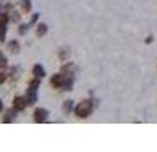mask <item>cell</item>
Instances as JSON below:
<instances>
[{
  "label": "cell",
  "mask_w": 157,
  "mask_h": 152,
  "mask_svg": "<svg viewBox=\"0 0 157 152\" xmlns=\"http://www.w3.org/2000/svg\"><path fill=\"white\" fill-rule=\"evenodd\" d=\"M97 108V99H92V97H86L83 101H79L74 108V115L78 119H88V117L94 113V110Z\"/></svg>",
  "instance_id": "cell-1"
},
{
  "label": "cell",
  "mask_w": 157,
  "mask_h": 152,
  "mask_svg": "<svg viewBox=\"0 0 157 152\" xmlns=\"http://www.w3.org/2000/svg\"><path fill=\"white\" fill-rule=\"evenodd\" d=\"M65 80H67V74H65L64 71H60V72L53 74V76L50 78V85H51L53 88H58V90H62V87H64Z\"/></svg>",
  "instance_id": "cell-2"
},
{
  "label": "cell",
  "mask_w": 157,
  "mask_h": 152,
  "mask_svg": "<svg viewBox=\"0 0 157 152\" xmlns=\"http://www.w3.org/2000/svg\"><path fill=\"white\" fill-rule=\"evenodd\" d=\"M13 106L21 113V111H25V110L29 108V103H27V99H25V95H14V99H13Z\"/></svg>",
  "instance_id": "cell-3"
},
{
  "label": "cell",
  "mask_w": 157,
  "mask_h": 152,
  "mask_svg": "<svg viewBox=\"0 0 157 152\" xmlns=\"http://www.w3.org/2000/svg\"><path fill=\"white\" fill-rule=\"evenodd\" d=\"M48 117H50V111L46 108H36L34 110V122H46L48 120Z\"/></svg>",
  "instance_id": "cell-4"
},
{
  "label": "cell",
  "mask_w": 157,
  "mask_h": 152,
  "mask_svg": "<svg viewBox=\"0 0 157 152\" xmlns=\"http://www.w3.org/2000/svg\"><path fill=\"white\" fill-rule=\"evenodd\" d=\"M20 111L14 108V106H11V108H7V110H4V117H2V122L4 124H11L13 120L16 119V115H18Z\"/></svg>",
  "instance_id": "cell-5"
},
{
  "label": "cell",
  "mask_w": 157,
  "mask_h": 152,
  "mask_svg": "<svg viewBox=\"0 0 157 152\" xmlns=\"http://www.w3.org/2000/svg\"><path fill=\"white\" fill-rule=\"evenodd\" d=\"M25 99H27V103H29V106H34L37 101H39V95H37V90H34V88H29L27 87V92H25Z\"/></svg>",
  "instance_id": "cell-6"
},
{
  "label": "cell",
  "mask_w": 157,
  "mask_h": 152,
  "mask_svg": "<svg viewBox=\"0 0 157 152\" xmlns=\"http://www.w3.org/2000/svg\"><path fill=\"white\" fill-rule=\"evenodd\" d=\"M6 44H7V51L11 53V55H18L20 50H21V44H20V41H16V39L6 41Z\"/></svg>",
  "instance_id": "cell-7"
},
{
  "label": "cell",
  "mask_w": 157,
  "mask_h": 152,
  "mask_svg": "<svg viewBox=\"0 0 157 152\" xmlns=\"http://www.w3.org/2000/svg\"><path fill=\"white\" fill-rule=\"evenodd\" d=\"M7 76H9V80L11 81L20 80V76H21V67H20V65H13V67H9Z\"/></svg>",
  "instance_id": "cell-8"
},
{
  "label": "cell",
  "mask_w": 157,
  "mask_h": 152,
  "mask_svg": "<svg viewBox=\"0 0 157 152\" xmlns=\"http://www.w3.org/2000/svg\"><path fill=\"white\" fill-rule=\"evenodd\" d=\"M74 108H76V104H74L72 99H65V101L62 103V113H64V115L74 113Z\"/></svg>",
  "instance_id": "cell-9"
},
{
  "label": "cell",
  "mask_w": 157,
  "mask_h": 152,
  "mask_svg": "<svg viewBox=\"0 0 157 152\" xmlns=\"http://www.w3.org/2000/svg\"><path fill=\"white\" fill-rule=\"evenodd\" d=\"M32 76H36V78H41V80H43L44 76H46V69H44V65L34 64V67H32Z\"/></svg>",
  "instance_id": "cell-10"
},
{
  "label": "cell",
  "mask_w": 157,
  "mask_h": 152,
  "mask_svg": "<svg viewBox=\"0 0 157 152\" xmlns=\"http://www.w3.org/2000/svg\"><path fill=\"white\" fill-rule=\"evenodd\" d=\"M57 55H58V60L64 64V62H67V60H69V57H71V51H69V48H67V46H64V48H60V50H58Z\"/></svg>",
  "instance_id": "cell-11"
},
{
  "label": "cell",
  "mask_w": 157,
  "mask_h": 152,
  "mask_svg": "<svg viewBox=\"0 0 157 152\" xmlns=\"http://www.w3.org/2000/svg\"><path fill=\"white\" fill-rule=\"evenodd\" d=\"M9 18H11V23H14V25H20L21 23V11H9Z\"/></svg>",
  "instance_id": "cell-12"
},
{
  "label": "cell",
  "mask_w": 157,
  "mask_h": 152,
  "mask_svg": "<svg viewBox=\"0 0 157 152\" xmlns=\"http://www.w3.org/2000/svg\"><path fill=\"white\" fill-rule=\"evenodd\" d=\"M46 34H48V25H46V23H37L36 25V36L44 37Z\"/></svg>",
  "instance_id": "cell-13"
},
{
  "label": "cell",
  "mask_w": 157,
  "mask_h": 152,
  "mask_svg": "<svg viewBox=\"0 0 157 152\" xmlns=\"http://www.w3.org/2000/svg\"><path fill=\"white\" fill-rule=\"evenodd\" d=\"M20 11L21 13H30L32 11V0H20Z\"/></svg>",
  "instance_id": "cell-14"
},
{
  "label": "cell",
  "mask_w": 157,
  "mask_h": 152,
  "mask_svg": "<svg viewBox=\"0 0 157 152\" xmlns=\"http://www.w3.org/2000/svg\"><path fill=\"white\" fill-rule=\"evenodd\" d=\"M27 87L29 88H34V90H39V87H41V78H32V80H29V83H27Z\"/></svg>",
  "instance_id": "cell-15"
},
{
  "label": "cell",
  "mask_w": 157,
  "mask_h": 152,
  "mask_svg": "<svg viewBox=\"0 0 157 152\" xmlns=\"http://www.w3.org/2000/svg\"><path fill=\"white\" fill-rule=\"evenodd\" d=\"M29 30H30V23H20L18 25V34L20 36H27Z\"/></svg>",
  "instance_id": "cell-16"
},
{
  "label": "cell",
  "mask_w": 157,
  "mask_h": 152,
  "mask_svg": "<svg viewBox=\"0 0 157 152\" xmlns=\"http://www.w3.org/2000/svg\"><path fill=\"white\" fill-rule=\"evenodd\" d=\"M7 65H9V62H7V57L0 51V71H4V69H7Z\"/></svg>",
  "instance_id": "cell-17"
},
{
  "label": "cell",
  "mask_w": 157,
  "mask_h": 152,
  "mask_svg": "<svg viewBox=\"0 0 157 152\" xmlns=\"http://www.w3.org/2000/svg\"><path fill=\"white\" fill-rule=\"evenodd\" d=\"M39 18H41V14H39V13H34V14H32V18H30V27H32V25H37V23H39Z\"/></svg>",
  "instance_id": "cell-18"
},
{
  "label": "cell",
  "mask_w": 157,
  "mask_h": 152,
  "mask_svg": "<svg viewBox=\"0 0 157 152\" xmlns=\"http://www.w3.org/2000/svg\"><path fill=\"white\" fill-rule=\"evenodd\" d=\"M7 80H9L7 71H0V85H4V83H6Z\"/></svg>",
  "instance_id": "cell-19"
},
{
  "label": "cell",
  "mask_w": 157,
  "mask_h": 152,
  "mask_svg": "<svg viewBox=\"0 0 157 152\" xmlns=\"http://www.w3.org/2000/svg\"><path fill=\"white\" fill-rule=\"evenodd\" d=\"M154 41V36H147V39H145V44H150Z\"/></svg>",
  "instance_id": "cell-20"
},
{
  "label": "cell",
  "mask_w": 157,
  "mask_h": 152,
  "mask_svg": "<svg viewBox=\"0 0 157 152\" xmlns=\"http://www.w3.org/2000/svg\"><path fill=\"white\" fill-rule=\"evenodd\" d=\"M0 113H4V101L0 99Z\"/></svg>",
  "instance_id": "cell-21"
},
{
  "label": "cell",
  "mask_w": 157,
  "mask_h": 152,
  "mask_svg": "<svg viewBox=\"0 0 157 152\" xmlns=\"http://www.w3.org/2000/svg\"><path fill=\"white\" fill-rule=\"evenodd\" d=\"M2 11H4V6H2V2H0V13H2Z\"/></svg>",
  "instance_id": "cell-22"
}]
</instances>
